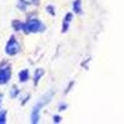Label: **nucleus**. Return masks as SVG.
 <instances>
[{"instance_id": "nucleus-2", "label": "nucleus", "mask_w": 124, "mask_h": 124, "mask_svg": "<svg viewBox=\"0 0 124 124\" xmlns=\"http://www.w3.org/2000/svg\"><path fill=\"white\" fill-rule=\"evenodd\" d=\"M9 76H10L9 70H1L0 71V83H5V82L9 79Z\"/></svg>"}, {"instance_id": "nucleus-1", "label": "nucleus", "mask_w": 124, "mask_h": 124, "mask_svg": "<svg viewBox=\"0 0 124 124\" xmlns=\"http://www.w3.org/2000/svg\"><path fill=\"white\" fill-rule=\"evenodd\" d=\"M17 50H19V46H17V44L14 41V39L10 41V44H9V46H8V54H10V55H13V54H15V52H17Z\"/></svg>"}]
</instances>
